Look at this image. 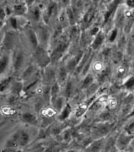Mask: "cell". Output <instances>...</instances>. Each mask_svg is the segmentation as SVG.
I'll use <instances>...</instances> for the list:
<instances>
[{
  "instance_id": "obj_19",
  "label": "cell",
  "mask_w": 134,
  "mask_h": 152,
  "mask_svg": "<svg viewBox=\"0 0 134 152\" xmlns=\"http://www.w3.org/2000/svg\"><path fill=\"white\" fill-rule=\"evenodd\" d=\"M128 152H134V138L127 149Z\"/></svg>"
},
{
  "instance_id": "obj_13",
  "label": "cell",
  "mask_w": 134,
  "mask_h": 152,
  "mask_svg": "<svg viewBox=\"0 0 134 152\" xmlns=\"http://www.w3.org/2000/svg\"><path fill=\"white\" fill-rule=\"evenodd\" d=\"M106 44H107V36L101 28L96 35L95 36L90 49L94 52H99L105 47Z\"/></svg>"
},
{
  "instance_id": "obj_2",
  "label": "cell",
  "mask_w": 134,
  "mask_h": 152,
  "mask_svg": "<svg viewBox=\"0 0 134 152\" xmlns=\"http://www.w3.org/2000/svg\"><path fill=\"white\" fill-rule=\"evenodd\" d=\"M60 9L59 1H44L42 14L43 22L52 27L57 22Z\"/></svg>"
},
{
  "instance_id": "obj_8",
  "label": "cell",
  "mask_w": 134,
  "mask_h": 152,
  "mask_svg": "<svg viewBox=\"0 0 134 152\" xmlns=\"http://www.w3.org/2000/svg\"><path fill=\"white\" fill-rule=\"evenodd\" d=\"M21 35L25 45L29 49L31 53H33L39 47L37 37L33 26H28V28L21 32Z\"/></svg>"
},
{
  "instance_id": "obj_3",
  "label": "cell",
  "mask_w": 134,
  "mask_h": 152,
  "mask_svg": "<svg viewBox=\"0 0 134 152\" xmlns=\"http://www.w3.org/2000/svg\"><path fill=\"white\" fill-rule=\"evenodd\" d=\"M37 37L39 46L49 51L52 36V28L47 24L41 22L33 27Z\"/></svg>"
},
{
  "instance_id": "obj_14",
  "label": "cell",
  "mask_w": 134,
  "mask_h": 152,
  "mask_svg": "<svg viewBox=\"0 0 134 152\" xmlns=\"http://www.w3.org/2000/svg\"><path fill=\"white\" fill-rule=\"evenodd\" d=\"M70 76V75L62 62L57 64V83H59L61 87L66 84Z\"/></svg>"
},
{
  "instance_id": "obj_9",
  "label": "cell",
  "mask_w": 134,
  "mask_h": 152,
  "mask_svg": "<svg viewBox=\"0 0 134 152\" xmlns=\"http://www.w3.org/2000/svg\"><path fill=\"white\" fill-rule=\"evenodd\" d=\"M40 82L45 86H51L57 83V65L51 64L49 66L41 70Z\"/></svg>"
},
{
  "instance_id": "obj_7",
  "label": "cell",
  "mask_w": 134,
  "mask_h": 152,
  "mask_svg": "<svg viewBox=\"0 0 134 152\" xmlns=\"http://www.w3.org/2000/svg\"><path fill=\"white\" fill-rule=\"evenodd\" d=\"M32 61L40 69L43 70L51 64V56L48 50H46L41 47H39L31 55Z\"/></svg>"
},
{
  "instance_id": "obj_11",
  "label": "cell",
  "mask_w": 134,
  "mask_h": 152,
  "mask_svg": "<svg viewBox=\"0 0 134 152\" xmlns=\"http://www.w3.org/2000/svg\"><path fill=\"white\" fill-rule=\"evenodd\" d=\"M11 10V16L26 17L28 14V6L27 1L10 0L7 1Z\"/></svg>"
},
{
  "instance_id": "obj_16",
  "label": "cell",
  "mask_w": 134,
  "mask_h": 152,
  "mask_svg": "<svg viewBox=\"0 0 134 152\" xmlns=\"http://www.w3.org/2000/svg\"><path fill=\"white\" fill-rule=\"evenodd\" d=\"M14 78L15 77L13 75H9L0 78V96L6 94L9 91L10 85Z\"/></svg>"
},
{
  "instance_id": "obj_21",
  "label": "cell",
  "mask_w": 134,
  "mask_h": 152,
  "mask_svg": "<svg viewBox=\"0 0 134 152\" xmlns=\"http://www.w3.org/2000/svg\"><path fill=\"white\" fill-rule=\"evenodd\" d=\"M2 2V1H0V2Z\"/></svg>"
},
{
  "instance_id": "obj_10",
  "label": "cell",
  "mask_w": 134,
  "mask_h": 152,
  "mask_svg": "<svg viewBox=\"0 0 134 152\" xmlns=\"http://www.w3.org/2000/svg\"><path fill=\"white\" fill-rule=\"evenodd\" d=\"M134 136L129 132L127 130L123 129L119 131L117 138H116L115 146L116 149L118 151H127L128 147L133 140Z\"/></svg>"
},
{
  "instance_id": "obj_12",
  "label": "cell",
  "mask_w": 134,
  "mask_h": 152,
  "mask_svg": "<svg viewBox=\"0 0 134 152\" xmlns=\"http://www.w3.org/2000/svg\"><path fill=\"white\" fill-rule=\"evenodd\" d=\"M11 53L3 51L0 52V78L12 75Z\"/></svg>"
},
{
  "instance_id": "obj_18",
  "label": "cell",
  "mask_w": 134,
  "mask_h": 152,
  "mask_svg": "<svg viewBox=\"0 0 134 152\" xmlns=\"http://www.w3.org/2000/svg\"><path fill=\"white\" fill-rule=\"evenodd\" d=\"M4 34H5V28L0 31V52H1V50H2V41H3V38H4Z\"/></svg>"
},
{
  "instance_id": "obj_20",
  "label": "cell",
  "mask_w": 134,
  "mask_h": 152,
  "mask_svg": "<svg viewBox=\"0 0 134 152\" xmlns=\"http://www.w3.org/2000/svg\"><path fill=\"white\" fill-rule=\"evenodd\" d=\"M5 117L3 116H2V113H1V112H0V124H1L2 123H3V122H4V120H5Z\"/></svg>"
},
{
  "instance_id": "obj_4",
  "label": "cell",
  "mask_w": 134,
  "mask_h": 152,
  "mask_svg": "<svg viewBox=\"0 0 134 152\" xmlns=\"http://www.w3.org/2000/svg\"><path fill=\"white\" fill-rule=\"evenodd\" d=\"M109 65H110L109 63L101 52H95L90 66L89 74L93 75L96 80L97 78H99L106 72Z\"/></svg>"
},
{
  "instance_id": "obj_5",
  "label": "cell",
  "mask_w": 134,
  "mask_h": 152,
  "mask_svg": "<svg viewBox=\"0 0 134 152\" xmlns=\"http://www.w3.org/2000/svg\"><path fill=\"white\" fill-rule=\"evenodd\" d=\"M28 6L27 18L30 22L31 26H37L43 22L42 14L44 1H27Z\"/></svg>"
},
{
  "instance_id": "obj_17",
  "label": "cell",
  "mask_w": 134,
  "mask_h": 152,
  "mask_svg": "<svg viewBox=\"0 0 134 152\" xmlns=\"http://www.w3.org/2000/svg\"><path fill=\"white\" fill-rule=\"evenodd\" d=\"M8 18L6 10V3L5 1L0 2V22H6Z\"/></svg>"
},
{
  "instance_id": "obj_6",
  "label": "cell",
  "mask_w": 134,
  "mask_h": 152,
  "mask_svg": "<svg viewBox=\"0 0 134 152\" xmlns=\"http://www.w3.org/2000/svg\"><path fill=\"white\" fill-rule=\"evenodd\" d=\"M21 39V33L7 29L5 27V34L2 41V50L3 52H12L18 45Z\"/></svg>"
},
{
  "instance_id": "obj_1",
  "label": "cell",
  "mask_w": 134,
  "mask_h": 152,
  "mask_svg": "<svg viewBox=\"0 0 134 152\" xmlns=\"http://www.w3.org/2000/svg\"><path fill=\"white\" fill-rule=\"evenodd\" d=\"M31 55L32 53L21 38L18 45L11 53V71L15 78H18L25 66L30 63Z\"/></svg>"
},
{
  "instance_id": "obj_15",
  "label": "cell",
  "mask_w": 134,
  "mask_h": 152,
  "mask_svg": "<svg viewBox=\"0 0 134 152\" xmlns=\"http://www.w3.org/2000/svg\"><path fill=\"white\" fill-rule=\"evenodd\" d=\"M51 104L59 113V116H60L62 113V112L66 109V107L68 106L69 102L68 100L66 99L64 96L59 94V96H57V97L51 100Z\"/></svg>"
}]
</instances>
